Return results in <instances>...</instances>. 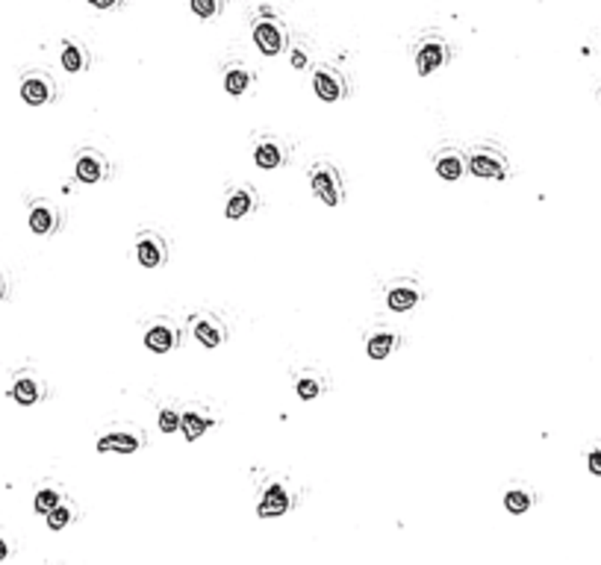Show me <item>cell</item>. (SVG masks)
<instances>
[{
  "label": "cell",
  "instance_id": "2e32d148",
  "mask_svg": "<svg viewBox=\"0 0 601 565\" xmlns=\"http://www.w3.org/2000/svg\"><path fill=\"white\" fill-rule=\"evenodd\" d=\"M145 448V433L142 430H133V427H121V430H112L97 439V451L101 453H136Z\"/></svg>",
  "mask_w": 601,
  "mask_h": 565
},
{
  "label": "cell",
  "instance_id": "52a82bcc",
  "mask_svg": "<svg viewBox=\"0 0 601 565\" xmlns=\"http://www.w3.org/2000/svg\"><path fill=\"white\" fill-rule=\"evenodd\" d=\"M74 174H77V180L80 183L97 186V183L110 180L112 165L101 151H97V147H83V151L77 153V160H74Z\"/></svg>",
  "mask_w": 601,
  "mask_h": 565
},
{
  "label": "cell",
  "instance_id": "ba28073f",
  "mask_svg": "<svg viewBox=\"0 0 601 565\" xmlns=\"http://www.w3.org/2000/svg\"><path fill=\"white\" fill-rule=\"evenodd\" d=\"M254 162H257L262 171H274V168H283L289 162V147L280 136L274 133H260L254 138Z\"/></svg>",
  "mask_w": 601,
  "mask_h": 565
},
{
  "label": "cell",
  "instance_id": "44dd1931",
  "mask_svg": "<svg viewBox=\"0 0 601 565\" xmlns=\"http://www.w3.org/2000/svg\"><path fill=\"white\" fill-rule=\"evenodd\" d=\"M398 344H401V336L395 330H389V327H380V330H374L369 336L366 353L371 356V360H387L389 353H395Z\"/></svg>",
  "mask_w": 601,
  "mask_h": 565
},
{
  "label": "cell",
  "instance_id": "d4e9b609",
  "mask_svg": "<svg viewBox=\"0 0 601 565\" xmlns=\"http://www.w3.org/2000/svg\"><path fill=\"white\" fill-rule=\"evenodd\" d=\"M65 501V489H59V486H42V489L36 492V501H33V507H36V512H42V515H47L53 507H59V503Z\"/></svg>",
  "mask_w": 601,
  "mask_h": 565
},
{
  "label": "cell",
  "instance_id": "484cf974",
  "mask_svg": "<svg viewBox=\"0 0 601 565\" xmlns=\"http://www.w3.org/2000/svg\"><path fill=\"white\" fill-rule=\"evenodd\" d=\"M74 518H77V510H74V503L71 501H62L59 507H53L51 512H47V527H51L53 533L56 530H65L68 524H74Z\"/></svg>",
  "mask_w": 601,
  "mask_h": 565
},
{
  "label": "cell",
  "instance_id": "e0dca14e",
  "mask_svg": "<svg viewBox=\"0 0 601 565\" xmlns=\"http://www.w3.org/2000/svg\"><path fill=\"white\" fill-rule=\"evenodd\" d=\"M47 394V386L45 380L38 377L36 371H21L15 374V383H12V398L21 403V406H33L38 401H45Z\"/></svg>",
  "mask_w": 601,
  "mask_h": 565
},
{
  "label": "cell",
  "instance_id": "ffe728a7",
  "mask_svg": "<svg viewBox=\"0 0 601 565\" xmlns=\"http://www.w3.org/2000/svg\"><path fill=\"white\" fill-rule=\"evenodd\" d=\"M254 80H257V74H254L248 65L233 62V65H228V71H224V92L230 97H242L254 86Z\"/></svg>",
  "mask_w": 601,
  "mask_h": 565
},
{
  "label": "cell",
  "instance_id": "7a4b0ae2",
  "mask_svg": "<svg viewBox=\"0 0 601 565\" xmlns=\"http://www.w3.org/2000/svg\"><path fill=\"white\" fill-rule=\"evenodd\" d=\"M310 188H312V194L319 197L321 203H328V206H342V201H345L342 174H339V168L330 165V162H315L312 165Z\"/></svg>",
  "mask_w": 601,
  "mask_h": 565
},
{
  "label": "cell",
  "instance_id": "ac0fdd59",
  "mask_svg": "<svg viewBox=\"0 0 601 565\" xmlns=\"http://www.w3.org/2000/svg\"><path fill=\"white\" fill-rule=\"evenodd\" d=\"M260 206V194L254 186H236L233 192L228 194V203H224V215L230 218V221H239V218L257 212Z\"/></svg>",
  "mask_w": 601,
  "mask_h": 565
},
{
  "label": "cell",
  "instance_id": "d6986e66",
  "mask_svg": "<svg viewBox=\"0 0 601 565\" xmlns=\"http://www.w3.org/2000/svg\"><path fill=\"white\" fill-rule=\"evenodd\" d=\"M92 65V53L80 38H65L62 42V68L68 74H83Z\"/></svg>",
  "mask_w": 601,
  "mask_h": 565
},
{
  "label": "cell",
  "instance_id": "277c9868",
  "mask_svg": "<svg viewBox=\"0 0 601 565\" xmlns=\"http://www.w3.org/2000/svg\"><path fill=\"white\" fill-rule=\"evenodd\" d=\"M469 171L475 177H484V180H504L510 171V162L498 147L478 145L469 151Z\"/></svg>",
  "mask_w": 601,
  "mask_h": 565
},
{
  "label": "cell",
  "instance_id": "30bf717a",
  "mask_svg": "<svg viewBox=\"0 0 601 565\" xmlns=\"http://www.w3.org/2000/svg\"><path fill=\"white\" fill-rule=\"evenodd\" d=\"M29 230H33L36 236H56L59 230H62V221H65V215H62V210L53 203V201H47V197H42V201H33L29 203Z\"/></svg>",
  "mask_w": 601,
  "mask_h": 565
},
{
  "label": "cell",
  "instance_id": "3957f363",
  "mask_svg": "<svg viewBox=\"0 0 601 565\" xmlns=\"http://www.w3.org/2000/svg\"><path fill=\"white\" fill-rule=\"evenodd\" d=\"M142 342H145V348L151 353H171V351L180 348L183 330H180V324H177L174 318H169V315H160V318H154L151 324L145 327Z\"/></svg>",
  "mask_w": 601,
  "mask_h": 565
},
{
  "label": "cell",
  "instance_id": "8992f818",
  "mask_svg": "<svg viewBox=\"0 0 601 565\" xmlns=\"http://www.w3.org/2000/svg\"><path fill=\"white\" fill-rule=\"evenodd\" d=\"M312 88L324 103H336V101H342V97H348L351 83L336 65H315Z\"/></svg>",
  "mask_w": 601,
  "mask_h": 565
},
{
  "label": "cell",
  "instance_id": "9a60e30c",
  "mask_svg": "<svg viewBox=\"0 0 601 565\" xmlns=\"http://www.w3.org/2000/svg\"><path fill=\"white\" fill-rule=\"evenodd\" d=\"M433 168H437V174L442 177V180L457 183L460 177L469 171V153L460 151V147H454V145H448L433 156Z\"/></svg>",
  "mask_w": 601,
  "mask_h": 565
},
{
  "label": "cell",
  "instance_id": "5bb4252c",
  "mask_svg": "<svg viewBox=\"0 0 601 565\" xmlns=\"http://www.w3.org/2000/svg\"><path fill=\"white\" fill-rule=\"evenodd\" d=\"M192 333L204 348H221L228 342V324H224L215 312H198L192 318Z\"/></svg>",
  "mask_w": 601,
  "mask_h": 565
},
{
  "label": "cell",
  "instance_id": "6da1fadb",
  "mask_svg": "<svg viewBox=\"0 0 601 565\" xmlns=\"http://www.w3.org/2000/svg\"><path fill=\"white\" fill-rule=\"evenodd\" d=\"M254 45L260 47L262 56H280L289 47V29L280 21L274 12L262 9V12L254 18Z\"/></svg>",
  "mask_w": 601,
  "mask_h": 565
},
{
  "label": "cell",
  "instance_id": "cb8c5ba5",
  "mask_svg": "<svg viewBox=\"0 0 601 565\" xmlns=\"http://www.w3.org/2000/svg\"><path fill=\"white\" fill-rule=\"evenodd\" d=\"M530 507H534V492L525 489V486H510L504 492V510L513 515H525Z\"/></svg>",
  "mask_w": 601,
  "mask_h": 565
},
{
  "label": "cell",
  "instance_id": "7402d4cb",
  "mask_svg": "<svg viewBox=\"0 0 601 565\" xmlns=\"http://www.w3.org/2000/svg\"><path fill=\"white\" fill-rule=\"evenodd\" d=\"M295 392H298V398L301 401H315V398H321L324 392H328V374H321V371H301L298 374V380H295Z\"/></svg>",
  "mask_w": 601,
  "mask_h": 565
},
{
  "label": "cell",
  "instance_id": "5b68a950",
  "mask_svg": "<svg viewBox=\"0 0 601 565\" xmlns=\"http://www.w3.org/2000/svg\"><path fill=\"white\" fill-rule=\"evenodd\" d=\"M451 62V45L442 36H425L416 45V71L428 77Z\"/></svg>",
  "mask_w": 601,
  "mask_h": 565
},
{
  "label": "cell",
  "instance_id": "4dcf8cb0",
  "mask_svg": "<svg viewBox=\"0 0 601 565\" xmlns=\"http://www.w3.org/2000/svg\"><path fill=\"white\" fill-rule=\"evenodd\" d=\"M307 62H310L307 51H301V47H295V51H292V65H295V68H307Z\"/></svg>",
  "mask_w": 601,
  "mask_h": 565
},
{
  "label": "cell",
  "instance_id": "83f0119b",
  "mask_svg": "<svg viewBox=\"0 0 601 565\" xmlns=\"http://www.w3.org/2000/svg\"><path fill=\"white\" fill-rule=\"evenodd\" d=\"M180 424H183V410H180V406H174V403L162 406V410H160V430L162 433H174V430H180Z\"/></svg>",
  "mask_w": 601,
  "mask_h": 565
},
{
  "label": "cell",
  "instance_id": "7c38bea8",
  "mask_svg": "<svg viewBox=\"0 0 601 565\" xmlns=\"http://www.w3.org/2000/svg\"><path fill=\"white\" fill-rule=\"evenodd\" d=\"M21 101L29 106H45L56 101V83L47 71H29L21 80Z\"/></svg>",
  "mask_w": 601,
  "mask_h": 565
},
{
  "label": "cell",
  "instance_id": "f546056e",
  "mask_svg": "<svg viewBox=\"0 0 601 565\" xmlns=\"http://www.w3.org/2000/svg\"><path fill=\"white\" fill-rule=\"evenodd\" d=\"M587 465H589V471H593V474H598V477H601V448L589 451V457H587Z\"/></svg>",
  "mask_w": 601,
  "mask_h": 565
},
{
  "label": "cell",
  "instance_id": "4fadbf2b",
  "mask_svg": "<svg viewBox=\"0 0 601 565\" xmlns=\"http://www.w3.org/2000/svg\"><path fill=\"white\" fill-rule=\"evenodd\" d=\"M421 303V286L413 277H401V280H392L387 289V306L392 312H410Z\"/></svg>",
  "mask_w": 601,
  "mask_h": 565
},
{
  "label": "cell",
  "instance_id": "9c48e42d",
  "mask_svg": "<svg viewBox=\"0 0 601 565\" xmlns=\"http://www.w3.org/2000/svg\"><path fill=\"white\" fill-rule=\"evenodd\" d=\"M136 260L145 268H162L169 262V239L160 230H142L136 236Z\"/></svg>",
  "mask_w": 601,
  "mask_h": 565
},
{
  "label": "cell",
  "instance_id": "1f68e13d",
  "mask_svg": "<svg viewBox=\"0 0 601 565\" xmlns=\"http://www.w3.org/2000/svg\"><path fill=\"white\" fill-rule=\"evenodd\" d=\"M9 553H12V544H9L6 536H0V562L9 560Z\"/></svg>",
  "mask_w": 601,
  "mask_h": 565
},
{
  "label": "cell",
  "instance_id": "8fae6325",
  "mask_svg": "<svg viewBox=\"0 0 601 565\" xmlns=\"http://www.w3.org/2000/svg\"><path fill=\"white\" fill-rule=\"evenodd\" d=\"M295 507V492L286 483H269L262 492V498L257 503V515L260 518H283L286 512Z\"/></svg>",
  "mask_w": 601,
  "mask_h": 565
},
{
  "label": "cell",
  "instance_id": "603a6c76",
  "mask_svg": "<svg viewBox=\"0 0 601 565\" xmlns=\"http://www.w3.org/2000/svg\"><path fill=\"white\" fill-rule=\"evenodd\" d=\"M210 427H215V418L210 412H204V410H183L180 430L186 436V442H198Z\"/></svg>",
  "mask_w": 601,
  "mask_h": 565
},
{
  "label": "cell",
  "instance_id": "d6a6232c",
  "mask_svg": "<svg viewBox=\"0 0 601 565\" xmlns=\"http://www.w3.org/2000/svg\"><path fill=\"white\" fill-rule=\"evenodd\" d=\"M3 294H6V280H3V274H0V301H3Z\"/></svg>",
  "mask_w": 601,
  "mask_h": 565
},
{
  "label": "cell",
  "instance_id": "4316f807",
  "mask_svg": "<svg viewBox=\"0 0 601 565\" xmlns=\"http://www.w3.org/2000/svg\"><path fill=\"white\" fill-rule=\"evenodd\" d=\"M189 6L201 21H215L224 12V0H189Z\"/></svg>",
  "mask_w": 601,
  "mask_h": 565
},
{
  "label": "cell",
  "instance_id": "f1b7e54d",
  "mask_svg": "<svg viewBox=\"0 0 601 565\" xmlns=\"http://www.w3.org/2000/svg\"><path fill=\"white\" fill-rule=\"evenodd\" d=\"M88 6L101 9V12H115V9L124 6V0H88Z\"/></svg>",
  "mask_w": 601,
  "mask_h": 565
}]
</instances>
